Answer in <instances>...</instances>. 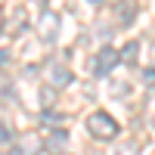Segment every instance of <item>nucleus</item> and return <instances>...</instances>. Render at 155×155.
Returning <instances> with one entry per match:
<instances>
[{"instance_id": "obj_1", "label": "nucleus", "mask_w": 155, "mask_h": 155, "mask_svg": "<svg viewBox=\"0 0 155 155\" xmlns=\"http://www.w3.org/2000/svg\"><path fill=\"white\" fill-rule=\"evenodd\" d=\"M87 130L93 134L96 140H115L121 127H118V121H115L109 112H93V115L87 118Z\"/></svg>"}, {"instance_id": "obj_6", "label": "nucleus", "mask_w": 155, "mask_h": 155, "mask_svg": "<svg viewBox=\"0 0 155 155\" xmlns=\"http://www.w3.org/2000/svg\"><path fill=\"white\" fill-rule=\"evenodd\" d=\"M25 25H28V12H25L22 6H16V9H12V22L6 25V31H9V34H19Z\"/></svg>"}, {"instance_id": "obj_8", "label": "nucleus", "mask_w": 155, "mask_h": 155, "mask_svg": "<svg viewBox=\"0 0 155 155\" xmlns=\"http://www.w3.org/2000/svg\"><path fill=\"white\" fill-rule=\"evenodd\" d=\"M65 140H68V134H65V130H56L53 137H50V143H47V149H50V152H59L62 146H65Z\"/></svg>"}, {"instance_id": "obj_4", "label": "nucleus", "mask_w": 155, "mask_h": 155, "mask_svg": "<svg viewBox=\"0 0 155 155\" xmlns=\"http://www.w3.org/2000/svg\"><path fill=\"white\" fill-rule=\"evenodd\" d=\"M59 19H56V12H47L44 9V28H41V34L47 37V41H56V34H59Z\"/></svg>"}, {"instance_id": "obj_11", "label": "nucleus", "mask_w": 155, "mask_h": 155, "mask_svg": "<svg viewBox=\"0 0 155 155\" xmlns=\"http://www.w3.org/2000/svg\"><path fill=\"white\" fill-rule=\"evenodd\" d=\"M9 62V50H0V65H6Z\"/></svg>"}, {"instance_id": "obj_5", "label": "nucleus", "mask_w": 155, "mask_h": 155, "mask_svg": "<svg viewBox=\"0 0 155 155\" xmlns=\"http://www.w3.org/2000/svg\"><path fill=\"white\" fill-rule=\"evenodd\" d=\"M50 81H53V87H68L71 84V71L62 68V65H50Z\"/></svg>"}, {"instance_id": "obj_10", "label": "nucleus", "mask_w": 155, "mask_h": 155, "mask_svg": "<svg viewBox=\"0 0 155 155\" xmlns=\"http://www.w3.org/2000/svg\"><path fill=\"white\" fill-rule=\"evenodd\" d=\"M143 84H149V87L155 84V68H146L143 71Z\"/></svg>"}, {"instance_id": "obj_9", "label": "nucleus", "mask_w": 155, "mask_h": 155, "mask_svg": "<svg viewBox=\"0 0 155 155\" xmlns=\"http://www.w3.org/2000/svg\"><path fill=\"white\" fill-rule=\"evenodd\" d=\"M9 140H12V130L6 124H0V143H9Z\"/></svg>"}, {"instance_id": "obj_3", "label": "nucleus", "mask_w": 155, "mask_h": 155, "mask_svg": "<svg viewBox=\"0 0 155 155\" xmlns=\"http://www.w3.org/2000/svg\"><path fill=\"white\" fill-rule=\"evenodd\" d=\"M37 149H41V140H37L34 134H28V137H25V143H19L9 155H37Z\"/></svg>"}, {"instance_id": "obj_7", "label": "nucleus", "mask_w": 155, "mask_h": 155, "mask_svg": "<svg viewBox=\"0 0 155 155\" xmlns=\"http://www.w3.org/2000/svg\"><path fill=\"white\" fill-rule=\"evenodd\" d=\"M137 53H140V44H137V41H127L124 50H118V59H124V62H130V65H134V62H137Z\"/></svg>"}, {"instance_id": "obj_2", "label": "nucleus", "mask_w": 155, "mask_h": 155, "mask_svg": "<svg viewBox=\"0 0 155 155\" xmlns=\"http://www.w3.org/2000/svg\"><path fill=\"white\" fill-rule=\"evenodd\" d=\"M118 62H121V59H118V50L102 47V50H99V56L93 59V74H96V78H106L115 65H118Z\"/></svg>"}]
</instances>
